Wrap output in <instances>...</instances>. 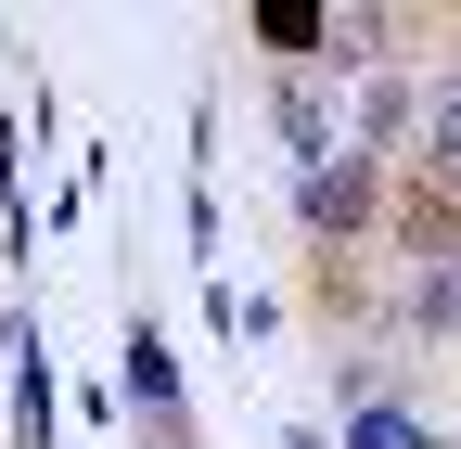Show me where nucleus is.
<instances>
[{"label": "nucleus", "mask_w": 461, "mask_h": 449, "mask_svg": "<svg viewBox=\"0 0 461 449\" xmlns=\"http://www.w3.org/2000/svg\"><path fill=\"white\" fill-rule=\"evenodd\" d=\"M411 180H436V193H461V65L423 90V129H411Z\"/></svg>", "instance_id": "nucleus-3"}, {"label": "nucleus", "mask_w": 461, "mask_h": 449, "mask_svg": "<svg viewBox=\"0 0 461 449\" xmlns=\"http://www.w3.org/2000/svg\"><path fill=\"white\" fill-rule=\"evenodd\" d=\"M384 232H397V257H411V270L461 257V193H436V180H411V193H384Z\"/></svg>", "instance_id": "nucleus-2"}, {"label": "nucleus", "mask_w": 461, "mask_h": 449, "mask_svg": "<svg viewBox=\"0 0 461 449\" xmlns=\"http://www.w3.org/2000/svg\"><path fill=\"white\" fill-rule=\"evenodd\" d=\"M269 129H282V154H295V167L346 154V142H333V103H321V78H282V90H269Z\"/></svg>", "instance_id": "nucleus-4"}, {"label": "nucleus", "mask_w": 461, "mask_h": 449, "mask_svg": "<svg viewBox=\"0 0 461 449\" xmlns=\"http://www.w3.org/2000/svg\"><path fill=\"white\" fill-rule=\"evenodd\" d=\"M346 449H436V436H423L411 411H397V399H384V411H359V424H346Z\"/></svg>", "instance_id": "nucleus-11"}, {"label": "nucleus", "mask_w": 461, "mask_h": 449, "mask_svg": "<svg viewBox=\"0 0 461 449\" xmlns=\"http://www.w3.org/2000/svg\"><path fill=\"white\" fill-rule=\"evenodd\" d=\"M384 39H397V14L346 0V14H321V65H333V78H359V65H384Z\"/></svg>", "instance_id": "nucleus-5"}, {"label": "nucleus", "mask_w": 461, "mask_h": 449, "mask_svg": "<svg viewBox=\"0 0 461 449\" xmlns=\"http://www.w3.org/2000/svg\"><path fill=\"white\" fill-rule=\"evenodd\" d=\"M14 424H26V449L51 436V372H39V321L14 334Z\"/></svg>", "instance_id": "nucleus-9"}, {"label": "nucleus", "mask_w": 461, "mask_h": 449, "mask_svg": "<svg viewBox=\"0 0 461 449\" xmlns=\"http://www.w3.org/2000/svg\"><path fill=\"white\" fill-rule=\"evenodd\" d=\"M282 449H321V424H282Z\"/></svg>", "instance_id": "nucleus-12"}, {"label": "nucleus", "mask_w": 461, "mask_h": 449, "mask_svg": "<svg viewBox=\"0 0 461 449\" xmlns=\"http://www.w3.org/2000/svg\"><path fill=\"white\" fill-rule=\"evenodd\" d=\"M411 129H423V90H411V78H372V90H359V154L384 167V142H411Z\"/></svg>", "instance_id": "nucleus-7"}, {"label": "nucleus", "mask_w": 461, "mask_h": 449, "mask_svg": "<svg viewBox=\"0 0 461 449\" xmlns=\"http://www.w3.org/2000/svg\"><path fill=\"white\" fill-rule=\"evenodd\" d=\"M448 449H461V436H448Z\"/></svg>", "instance_id": "nucleus-13"}, {"label": "nucleus", "mask_w": 461, "mask_h": 449, "mask_svg": "<svg viewBox=\"0 0 461 449\" xmlns=\"http://www.w3.org/2000/svg\"><path fill=\"white\" fill-rule=\"evenodd\" d=\"M257 39H269V51H295V65H321V14H308V0H269Z\"/></svg>", "instance_id": "nucleus-10"}, {"label": "nucleus", "mask_w": 461, "mask_h": 449, "mask_svg": "<svg viewBox=\"0 0 461 449\" xmlns=\"http://www.w3.org/2000/svg\"><path fill=\"white\" fill-rule=\"evenodd\" d=\"M295 218L321 244H359V232H384V167L346 142V154H321V167H295Z\"/></svg>", "instance_id": "nucleus-1"}, {"label": "nucleus", "mask_w": 461, "mask_h": 449, "mask_svg": "<svg viewBox=\"0 0 461 449\" xmlns=\"http://www.w3.org/2000/svg\"><path fill=\"white\" fill-rule=\"evenodd\" d=\"M411 334H461V257H436V270H411Z\"/></svg>", "instance_id": "nucleus-8"}, {"label": "nucleus", "mask_w": 461, "mask_h": 449, "mask_svg": "<svg viewBox=\"0 0 461 449\" xmlns=\"http://www.w3.org/2000/svg\"><path fill=\"white\" fill-rule=\"evenodd\" d=\"M129 411L180 424V360H167V334H141V321H129Z\"/></svg>", "instance_id": "nucleus-6"}]
</instances>
